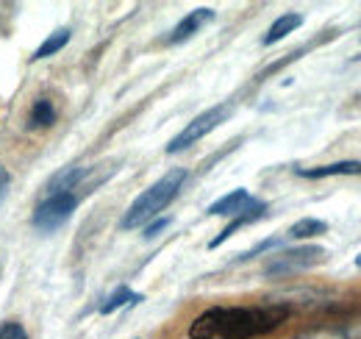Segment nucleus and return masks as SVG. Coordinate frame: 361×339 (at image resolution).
I'll return each mask as SVG.
<instances>
[{
  "label": "nucleus",
  "mask_w": 361,
  "mask_h": 339,
  "mask_svg": "<svg viewBox=\"0 0 361 339\" xmlns=\"http://www.w3.org/2000/svg\"><path fill=\"white\" fill-rule=\"evenodd\" d=\"M214 20V8H195V11H189L183 20H180L178 25L170 31V37H167V44H180L186 42L189 37H195L203 25H209Z\"/></svg>",
  "instance_id": "nucleus-6"
},
{
  "label": "nucleus",
  "mask_w": 361,
  "mask_h": 339,
  "mask_svg": "<svg viewBox=\"0 0 361 339\" xmlns=\"http://www.w3.org/2000/svg\"><path fill=\"white\" fill-rule=\"evenodd\" d=\"M264 214H267V203H264V201H253V203H250V206H247L245 212L236 214V217H233V220L228 222L226 228H223V234H220V237H214V239L209 242V248H220V245H223L226 239H231V237H233V234H236L239 228H245V225H250V222L262 220Z\"/></svg>",
  "instance_id": "nucleus-7"
},
{
  "label": "nucleus",
  "mask_w": 361,
  "mask_h": 339,
  "mask_svg": "<svg viewBox=\"0 0 361 339\" xmlns=\"http://www.w3.org/2000/svg\"><path fill=\"white\" fill-rule=\"evenodd\" d=\"M167 225H170V217H167V220H156V222H150V225L145 228V239H153V237H156L159 231H164Z\"/></svg>",
  "instance_id": "nucleus-19"
},
{
  "label": "nucleus",
  "mask_w": 361,
  "mask_h": 339,
  "mask_svg": "<svg viewBox=\"0 0 361 339\" xmlns=\"http://www.w3.org/2000/svg\"><path fill=\"white\" fill-rule=\"evenodd\" d=\"M286 317V306H217L189 326V339H253L275 331Z\"/></svg>",
  "instance_id": "nucleus-1"
},
{
  "label": "nucleus",
  "mask_w": 361,
  "mask_h": 339,
  "mask_svg": "<svg viewBox=\"0 0 361 339\" xmlns=\"http://www.w3.org/2000/svg\"><path fill=\"white\" fill-rule=\"evenodd\" d=\"M228 114H231V103H223V106H214V109H209V112H203V114H197L189 126L180 131L178 136H173L170 139V145H167V153H180V150H186V148H192V145H197L206 133H212L217 126H223L228 120Z\"/></svg>",
  "instance_id": "nucleus-4"
},
{
  "label": "nucleus",
  "mask_w": 361,
  "mask_h": 339,
  "mask_svg": "<svg viewBox=\"0 0 361 339\" xmlns=\"http://www.w3.org/2000/svg\"><path fill=\"white\" fill-rule=\"evenodd\" d=\"M298 175L303 178H331V175H361V162H334V165H322L312 170H298Z\"/></svg>",
  "instance_id": "nucleus-10"
},
{
  "label": "nucleus",
  "mask_w": 361,
  "mask_h": 339,
  "mask_svg": "<svg viewBox=\"0 0 361 339\" xmlns=\"http://www.w3.org/2000/svg\"><path fill=\"white\" fill-rule=\"evenodd\" d=\"M250 203H253V198H250L247 189H233V192L223 195L220 201H214L209 206V214H214V217H236V214L245 212Z\"/></svg>",
  "instance_id": "nucleus-8"
},
{
  "label": "nucleus",
  "mask_w": 361,
  "mask_h": 339,
  "mask_svg": "<svg viewBox=\"0 0 361 339\" xmlns=\"http://www.w3.org/2000/svg\"><path fill=\"white\" fill-rule=\"evenodd\" d=\"M295 339H350V331L345 328H312V331H303Z\"/></svg>",
  "instance_id": "nucleus-16"
},
{
  "label": "nucleus",
  "mask_w": 361,
  "mask_h": 339,
  "mask_svg": "<svg viewBox=\"0 0 361 339\" xmlns=\"http://www.w3.org/2000/svg\"><path fill=\"white\" fill-rule=\"evenodd\" d=\"M142 300V295L139 292H134V290H128V287H120L114 295L109 297L103 306H100V314H111V311H117L120 306H134V303H139Z\"/></svg>",
  "instance_id": "nucleus-13"
},
{
  "label": "nucleus",
  "mask_w": 361,
  "mask_h": 339,
  "mask_svg": "<svg viewBox=\"0 0 361 339\" xmlns=\"http://www.w3.org/2000/svg\"><path fill=\"white\" fill-rule=\"evenodd\" d=\"M56 123V109H53V103L42 97V100H37L34 103V109H31V126L34 128H47Z\"/></svg>",
  "instance_id": "nucleus-15"
},
{
  "label": "nucleus",
  "mask_w": 361,
  "mask_h": 339,
  "mask_svg": "<svg viewBox=\"0 0 361 339\" xmlns=\"http://www.w3.org/2000/svg\"><path fill=\"white\" fill-rule=\"evenodd\" d=\"M356 267H359V270H361V254L356 256Z\"/></svg>",
  "instance_id": "nucleus-21"
},
{
  "label": "nucleus",
  "mask_w": 361,
  "mask_h": 339,
  "mask_svg": "<svg viewBox=\"0 0 361 339\" xmlns=\"http://www.w3.org/2000/svg\"><path fill=\"white\" fill-rule=\"evenodd\" d=\"M328 231V222H322V220H317V217H303V220H298L292 228H289V237L292 239H312V237H319V234H325Z\"/></svg>",
  "instance_id": "nucleus-11"
},
{
  "label": "nucleus",
  "mask_w": 361,
  "mask_h": 339,
  "mask_svg": "<svg viewBox=\"0 0 361 339\" xmlns=\"http://www.w3.org/2000/svg\"><path fill=\"white\" fill-rule=\"evenodd\" d=\"M8 172H6V167H0V201H3V195H6V189H8Z\"/></svg>",
  "instance_id": "nucleus-20"
},
{
  "label": "nucleus",
  "mask_w": 361,
  "mask_h": 339,
  "mask_svg": "<svg viewBox=\"0 0 361 339\" xmlns=\"http://www.w3.org/2000/svg\"><path fill=\"white\" fill-rule=\"evenodd\" d=\"M303 25V14H298V11H289V14H281L275 23L270 25V31L264 34V40L262 42L264 44H275L281 42L286 34H292V31H298Z\"/></svg>",
  "instance_id": "nucleus-9"
},
{
  "label": "nucleus",
  "mask_w": 361,
  "mask_h": 339,
  "mask_svg": "<svg viewBox=\"0 0 361 339\" xmlns=\"http://www.w3.org/2000/svg\"><path fill=\"white\" fill-rule=\"evenodd\" d=\"M84 175H87V170H84V167L61 170V172L53 178V184H50V192H70V189H75V184H78Z\"/></svg>",
  "instance_id": "nucleus-12"
},
{
  "label": "nucleus",
  "mask_w": 361,
  "mask_h": 339,
  "mask_svg": "<svg viewBox=\"0 0 361 339\" xmlns=\"http://www.w3.org/2000/svg\"><path fill=\"white\" fill-rule=\"evenodd\" d=\"M75 206H78V198L73 195V192H50L45 201L37 206V212H34V225L39 228V231H56V228H61L73 212H75Z\"/></svg>",
  "instance_id": "nucleus-5"
},
{
  "label": "nucleus",
  "mask_w": 361,
  "mask_h": 339,
  "mask_svg": "<svg viewBox=\"0 0 361 339\" xmlns=\"http://www.w3.org/2000/svg\"><path fill=\"white\" fill-rule=\"evenodd\" d=\"M70 42V31L67 28H59V31H53L50 37H47L45 42L37 47V53H34V59H47V56H53V53H59L64 44Z\"/></svg>",
  "instance_id": "nucleus-14"
},
{
  "label": "nucleus",
  "mask_w": 361,
  "mask_h": 339,
  "mask_svg": "<svg viewBox=\"0 0 361 339\" xmlns=\"http://www.w3.org/2000/svg\"><path fill=\"white\" fill-rule=\"evenodd\" d=\"M328 251L319 245H303V248H286L281 254H272L264 264V275L281 278V275H295L303 273L309 267H317L319 261H325Z\"/></svg>",
  "instance_id": "nucleus-3"
},
{
  "label": "nucleus",
  "mask_w": 361,
  "mask_h": 339,
  "mask_svg": "<svg viewBox=\"0 0 361 339\" xmlns=\"http://www.w3.org/2000/svg\"><path fill=\"white\" fill-rule=\"evenodd\" d=\"M275 245H281V239H278V237H272V239H267V242L256 245L253 251H247L245 256H239V261H247V258H253V256H259V254H264V251H270V248H275Z\"/></svg>",
  "instance_id": "nucleus-18"
},
{
  "label": "nucleus",
  "mask_w": 361,
  "mask_h": 339,
  "mask_svg": "<svg viewBox=\"0 0 361 339\" xmlns=\"http://www.w3.org/2000/svg\"><path fill=\"white\" fill-rule=\"evenodd\" d=\"M0 339H28V337H25V331H23L20 323H6L0 328Z\"/></svg>",
  "instance_id": "nucleus-17"
},
{
  "label": "nucleus",
  "mask_w": 361,
  "mask_h": 339,
  "mask_svg": "<svg viewBox=\"0 0 361 339\" xmlns=\"http://www.w3.org/2000/svg\"><path fill=\"white\" fill-rule=\"evenodd\" d=\"M183 181H186V170L180 167L170 170L167 175H161L153 186H147L134 203L128 206V212L123 214V220H120V228L123 231H131V228H139V225H147L153 217H159V214L176 201V195H178L180 186H183Z\"/></svg>",
  "instance_id": "nucleus-2"
}]
</instances>
